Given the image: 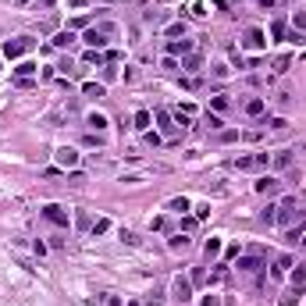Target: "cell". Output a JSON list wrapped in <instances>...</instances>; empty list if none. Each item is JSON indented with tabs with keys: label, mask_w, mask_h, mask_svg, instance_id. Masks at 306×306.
Masks as SVG:
<instances>
[{
	"label": "cell",
	"mask_w": 306,
	"mask_h": 306,
	"mask_svg": "<svg viewBox=\"0 0 306 306\" xmlns=\"http://www.w3.org/2000/svg\"><path fill=\"white\" fill-rule=\"evenodd\" d=\"M256 192L260 196H274V192H281V182L278 178H260L256 182Z\"/></svg>",
	"instance_id": "cell-10"
},
{
	"label": "cell",
	"mask_w": 306,
	"mask_h": 306,
	"mask_svg": "<svg viewBox=\"0 0 306 306\" xmlns=\"http://www.w3.org/2000/svg\"><path fill=\"white\" fill-rule=\"evenodd\" d=\"M285 32H288V25H285L281 18H278V22H274V25H271V36H274V39H281Z\"/></svg>",
	"instance_id": "cell-28"
},
{
	"label": "cell",
	"mask_w": 306,
	"mask_h": 306,
	"mask_svg": "<svg viewBox=\"0 0 306 306\" xmlns=\"http://www.w3.org/2000/svg\"><path fill=\"white\" fill-rule=\"evenodd\" d=\"M79 160L82 157H79V150H75V146H61L57 150V164L61 167H79Z\"/></svg>",
	"instance_id": "cell-7"
},
{
	"label": "cell",
	"mask_w": 306,
	"mask_h": 306,
	"mask_svg": "<svg viewBox=\"0 0 306 306\" xmlns=\"http://www.w3.org/2000/svg\"><path fill=\"white\" fill-rule=\"evenodd\" d=\"M253 160H256V167H267V164H271V153H256Z\"/></svg>",
	"instance_id": "cell-38"
},
{
	"label": "cell",
	"mask_w": 306,
	"mask_h": 306,
	"mask_svg": "<svg viewBox=\"0 0 306 306\" xmlns=\"http://www.w3.org/2000/svg\"><path fill=\"white\" fill-rule=\"evenodd\" d=\"M260 221H264V224H274V221H278V207H267L264 214H260Z\"/></svg>",
	"instance_id": "cell-27"
},
{
	"label": "cell",
	"mask_w": 306,
	"mask_h": 306,
	"mask_svg": "<svg viewBox=\"0 0 306 306\" xmlns=\"http://www.w3.org/2000/svg\"><path fill=\"white\" fill-rule=\"evenodd\" d=\"M228 75V64H214V79H224Z\"/></svg>",
	"instance_id": "cell-40"
},
{
	"label": "cell",
	"mask_w": 306,
	"mask_h": 306,
	"mask_svg": "<svg viewBox=\"0 0 306 306\" xmlns=\"http://www.w3.org/2000/svg\"><path fill=\"white\" fill-rule=\"evenodd\" d=\"M271 164H274V167H288V164H292V153H288V150L271 153Z\"/></svg>",
	"instance_id": "cell-15"
},
{
	"label": "cell",
	"mask_w": 306,
	"mask_h": 306,
	"mask_svg": "<svg viewBox=\"0 0 306 306\" xmlns=\"http://www.w3.org/2000/svg\"><path fill=\"white\" fill-rule=\"evenodd\" d=\"M292 221H303V210H299V203H296V196H285V200L278 203V221H274V224L292 228Z\"/></svg>",
	"instance_id": "cell-2"
},
{
	"label": "cell",
	"mask_w": 306,
	"mask_h": 306,
	"mask_svg": "<svg viewBox=\"0 0 306 306\" xmlns=\"http://www.w3.org/2000/svg\"><path fill=\"white\" fill-rule=\"evenodd\" d=\"M114 32H118V25L103 22V25H93V29H86L82 43H89V50H103L107 43H111V36H114Z\"/></svg>",
	"instance_id": "cell-1"
},
{
	"label": "cell",
	"mask_w": 306,
	"mask_h": 306,
	"mask_svg": "<svg viewBox=\"0 0 306 306\" xmlns=\"http://www.w3.org/2000/svg\"><path fill=\"white\" fill-rule=\"evenodd\" d=\"M274 71H288V57H278V61H274Z\"/></svg>",
	"instance_id": "cell-39"
},
{
	"label": "cell",
	"mask_w": 306,
	"mask_h": 306,
	"mask_svg": "<svg viewBox=\"0 0 306 306\" xmlns=\"http://www.w3.org/2000/svg\"><path fill=\"white\" fill-rule=\"evenodd\" d=\"M82 93H86V96H93V100H100V96H107V89H103L100 82H86V86H82Z\"/></svg>",
	"instance_id": "cell-16"
},
{
	"label": "cell",
	"mask_w": 306,
	"mask_h": 306,
	"mask_svg": "<svg viewBox=\"0 0 306 306\" xmlns=\"http://www.w3.org/2000/svg\"><path fill=\"white\" fill-rule=\"evenodd\" d=\"M43 217H47V221H54L57 228H68V224H71V221H68V214H64V207H57V203L43 207Z\"/></svg>",
	"instance_id": "cell-6"
},
{
	"label": "cell",
	"mask_w": 306,
	"mask_h": 306,
	"mask_svg": "<svg viewBox=\"0 0 306 306\" xmlns=\"http://www.w3.org/2000/svg\"><path fill=\"white\" fill-rule=\"evenodd\" d=\"M239 253H242V246H239V242H232V246H228V253H224V256H228V260H239Z\"/></svg>",
	"instance_id": "cell-36"
},
{
	"label": "cell",
	"mask_w": 306,
	"mask_h": 306,
	"mask_svg": "<svg viewBox=\"0 0 306 306\" xmlns=\"http://www.w3.org/2000/svg\"><path fill=\"white\" fill-rule=\"evenodd\" d=\"M299 235H303V224H296V228H285V242H299Z\"/></svg>",
	"instance_id": "cell-29"
},
{
	"label": "cell",
	"mask_w": 306,
	"mask_h": 306,
	"mask_svg": "<svg viewBox=\"0 0 306 306\" xmlns=\"http://www.w3.org/2000/svg\"><path fill=\"white\" fill-rule=\"evenodd\" d=\"M167 246H171V249L178 253V249H185V246H189V239H185V235L178 232V235H171V239H167Z\"/></svg>",
	"instance_id": "cell-24"
},
{
	"label": "cell",
	"mask_w": 306,
	"mask_h": 306,
	"mask_svg": "<svg viewBox=\"0 0 306 306\" xmlns=\"http://www.w3.org/2000/svg\"><path fill=\"white\" fill-rule=\"evenodd\" d=\"M200 306H221V296L207 292V296H200Z\"/></svg>",
	"instance_id": "cell-30"
},
{
	"label": "cell",
	"mask_w": 306,
	"mask_h": 306,
	"mask_svg": "<svg viewBox=\"0 0 306 306\" xmlns=\"http://www.w3.org/2000/svg\"><path fill=\"white\" fill-rule=\"evenodd\" d=\"M71 43H75V32H71V29H61V32L54 36V47H61V50L71 47Z\"/></svg>",
	"instance_id": "cell-14"
},
{
	"label": "cell",
	"mask_w": 306,
	"mask_h": 306,
	"mask_svg": "<svg viewBox=\"0 0 306 306\" xmlns=\"http://www.w3.org/2000/svg\"><path fill=\"white\" fill-rule=\"evenodd\" d=\"M260 267H264V264H260L256 256H239V271H242V274H253V271H260Z\"/></svg>",
	"instance_id": "cell-11"
},
{
	"label": "cell",
	"mask_w": 306,
	"mask_h": 306,
	"mask_svg": "<svg viewBox=\"0 0 306 306\" xmlns=\"http://www.w3.org/2000/svg\"><path fill=\"white\" fill-rule=\"evenodd\" d=\"M246 114H249V118L264 114V100H249V103H246Z\"/></svg>",
	"instance_id": "cell-26"
},
{
	"label": "cell",
	"mask_w": 306,
	"mask_h": 306,
	"mask_svg": "<svg viewBox=\"0 0 306 306\" xmlns=\"http://www.w3.org/2000/svg\"><path fill=\"white\" fill-rule=\"evenodd\" d=\"M210 103H214V111H228V96H214Z\"/></svg>",
	"instance_id": "cell-35"
},
{
	"label": "cell",
	"mask_w": 306,
	"mask_h": 306,
	"mask_svg": "<svg viewBox=\"0 0 306 306\" xmlns=\"http://www.w3.org/2000/svg\"><path fill=\"white\" fill-rule=\"evenodd\" d=\"M89 232H93V235H103V232H111V221H107V217H96L93 224H89Z\"/></svg>",
	"instance_id": "cell-22"
},
{
	"label": "cell",
	"mask_w": 306,
	"mask_h": 306,
	"mask_svg": "<svg viewBox=\"0 0 306 306\" xmlns=\"http://www.w3.org/2000/svg\"><path fill=\"white\" fill-rule=\"evenodd\" d=\"M171 292H175V299H178V303H192V281L178 274L175 285H171Z\"/></svg>",
	"instance_id": "cell-5"
},
{
	"label": "cell",
	"mask_w": 306,
	"mask_h": 306,
	"mask_svg": "<svg viewBox=\"0 0 306 306\" xmlns=\"http://www.w3.org/2000/svg\"><path fill=\"white\" fill-rule=\"evenodd\" d=\"M86 125H89V128H93V132H103V128H107V118L93 111V114H89V118H86Z\"/></svg>",
	"instance_id": "cell-17"
},
{
	"label": "cell",
	"mask_w": 306,
	"mask_h": 306,
	"mask_svg": "<svg viewBox=\"0 0 306 306\" xmlns=\"http://www.w3.org/2000/svg\"><path fill=\"white\" fill-rule=\"evenodd\" d=\"M157 125H160V132L167 135V139L182 135V128H178V125H171V114H167V111H157Z\"/></svg>",
	"instance_id": "cell-8"
},
{
	"label": "cell",
	"mask_w": 306,
	"mask_h": 306,
	"mask_svg": "<svg viewBox=\"0 0 306 306\" xmlns=\"http://www.w3.org/2000/svg\"><path fill=\"white\" fill-rule=\"evenodd\" d=\"M32 50V36H18V39H7L4 47H0V54H4L7 61H18L22 54Z\"/></svg>",
	"instance_id": "cell-3"
},
{
	"label": "cell",
	"mask_w": 306,
	"mask_h": 306,
	"mask_svg": "<svg viewBox=\"0 0 306 306\" xmlns=\"http://www.w3.org/2000/svg\"><path fill=\"white\" fill-rule=\"evenodd\" d=\"M22 4H25V0H22Z\"/></svg>",
	"instance_id": "cell-44"
},
{
	"label": "cell",
	"mask_w": 306,
	"mask_h": 306,
	"mask_svg": "<svg viewBox=\"0 0 306 306\" xmlns=\"http://www.w3.org/2000/svg\"><path fill=\"white\" fill-rule=\"evenodd\" d=\"M189 281H192V285H207V274H203V267H196Z\"/></svg>",
	"instance_id": "cell-32"
},
{
	"label": "cell",
	"mask_w": 306,
	"mask_h": 306,
	"mask_svg": "<svg viewBox=\"0 0 306 306\" xmlns=\"http://www.w3.org/2000/svg\"><path fill=\"white\" fill-rule=\"evenodd\" d=\"M242 50H267L264 29H246V32H242Z\"/></svg>",
	"instance_id": "cell-4"
},
{
	"label": "cell",
	"mask_w": 306,
	"mask_h": 306,
	"mask_svg": "<svg viewBox=\"0 0 306 306\" xmlns=\"http://www.w3.org/2000/svg\"><path fill=\"white\" fill-rule=\"evenodd\" d=\"M256 4H260V7H274L278 0H256Z\"/></svg>",
	"instance_id": "cell-42"
},
{
	"label": "cell",
	"mask_w": 306,
	"mask_h": 306,
	"mask_svg": "<svg viewBox=\"0 0 306 306\" xmlns=\"http://www.w3.org/2000/svg\"><path fill=\"white\" fill-rule=\"evenodd\" d=\"M235 167H239V171H249V167H256V160H253V157H239Z\"/></svg>",
	"instance_id": "cell-31"
},
{
	"label": "cell",
	"mask_w": 306,
	"mask_h": 306,
	"mask_svg": "<svg viewBox=\"0 0 306 306\" xmlns=\"http://www.w3.org/2000/svg\"><path fill=\"white\" fill-rule=\"evenodd\" d=\"M167 36H171V39H175V36H185V25H182V22H175L171 29H167Z\"/></svg>",
	"instance_id": "cell-34"
},
{
	"label": "cell",
	"mask_w": 306,
	"mask_h": 306,
	"mask_svg": "<svg viewBox=\"0 0 306 306\" xmlns=\"http://www.w3.org/2000/svg\"><path fill=\"white\" fill-rule=\"evenodd\" d=\"M288 281H292V288H296V292H306V267H296Z\"/></svg>",
	"instance_id": "cell-13"
},
{
	"label": "cell",
	"mask_w": 306,
	"mask_h": 306,
	"mask_svg": "<svg viewBox=\"0 0 306 306\" xmlns=\"http://www.w3.org/2000/svg\"><path fill=\"white\" fill-rule=\"evenodd\" d=\"M299 242H303V249H306V239H299Z\"/></svg>",
	"instance_id": "cell-43"
},
{
	"label": "cell",
	"mask_w": 306,
	"mask_h": 306,
	"mask_svg": "<svg viewBox=\"0 0 306 306\" xmlns=\"http://www.w3.org/2000/svg\"><path fill=\"white\" fill-rule=\"evenodd\" d=\"M150 121H153V114H150V111H139V114H135V128H139V132H150Z\"/></svg>",
	"instance_id": "cell-19"
},
{
	"label": "cell",
	"mask_w": 306,
	"mask_h": 306,
	"mask_svg": "<svg viewBox=\"0 0 306 306\" xmlns=\"http://www.w3.org/2000/svg\"><path fill=\"white\" fill-rule=\"evenodd\" d=\"M203 256H207V260L221 256V239H207V246H203Z\"/></svg>",
	"instance_id": "cell-18"
},
{
	"label": "cell",
	"mask_w": 306,
	"mask_h": 306,
	"mask_svg": "<svg viewBox=\"0 0 306 306\" xmlns=\"http://www.w3.org/2000/svg\"><path fill=\"white\" fill-rule=\"evenodd\" d=\"M167 210H171V214H185L189 210V200H185V196H178V200L167 203Z\"/></svg>",
	"instance_id": "cell-23"
},
{
	"label": "cell",
	"mask_w": 306,
	"mask_h": 306,
	"mask_svg": "<svg viewBox=\"0 0 306 306\" xmlns=\"http://www.w3.org/2000/svg\"><path fill=\"white\" fill-rule=\"evenodd\" d=\"M57 71H61V75H75L79 68H75V61H71V57H64V61H61V64H57Z\"/></svg>",
	"instance_id": "cell-25"
},
{
	"label": "cell",
	"mask_w": 306,
	"mask_h": 306,
	"mask_svg": "<svg viewBox=\"0 0 306 306\" xmlns=\"http://www.w3.org/2000/svg\"><path fill=\"white\" fill-rule=\"evenodd\" d=\"M192 47H196L192 39H171V43H167V57H175V54H192Z\"/></svg>",
	"instance_id": "cell-9"
},
{
	"label": "cell",
	"mask_w": 306,
	"mask_h": 306,
	"mask_svg": "<svg viewBox=\"0 0 306 306\" xmlns=\"http://www.w3.org/2000/svg\"><path fill=\"white\" fill-rule=\"evenodd\" d=\"M299 296H303V292H296V288H288V292H285V299H281V306H292Z\"/></svg>",
	"instance_id": "cell-33"
},
{
	"label": "cell",
	"mask_w": 306,
	"mask_h": 306,
	"mask_svg": "<svg viewBox=\"0 0 306 306\" xmlns=\"http://www.w3.org/2000/svg\"><path fill=\"white\" fill-rule=\"evenodd\" d=\"M32 71H36V64H32V61H22V64L14 68V79H29Z\"/></svg>",
	"instance_id": "cell-20"
},
{
	"label": "cell",
	"mask_w": 306,
	"mask_h": 306,
	"mask_svg": "<svg viewBox=\"0 0 306 306\" xmlns=\"http://www.w3.org/2000/svg\"><path fill=\"white\" fill-rule=\"evenodd\" d=\"M200 64H203V57H200V54H189L185 64H182V71H200Z\"/></svg>",
	"instance_id": "cell-21"
},
{
	"label": "cell",
	"mask_w": 306,
	"mask_h": 306,
	"mask_svg": "<svg viewBox=\"0 0 306 306\" xmlns=\"http://www.w3.org/2000/svg\"><path fill=\"white\" fill-rule=\"evenodd\" d=\"M207 125H210V128H221V125H224V121H221L217 114H210V111H207Z\"/></svg>",
	"instance_id": "cell-37"
},
{
	"label": "cell",
	"mask_w": 306,
	"mask_h": 306,
	"mask_svg": "<svg viewBox=\"0 0 306 306\" xmlns=\"http://www.w3.org/2000/svg\"><path fill=\"white\" fill-rule=\"evenodd\" d=\"M288 267H292V260H288V256L274 260V267H271V278H285V274H288Z\"/></svg>",
	"instance_id": "cell-12"
},
{
	"label": "cell",
	"mask_w": 306,
	"mask_h": 306,
	"mask_svg": "<svg viewBox=\"0 0 306 306\" xmlns=\"http://www.w3.org/2000/svg\"><path fill=\"white\" fill-rule=\"evenodd\" d=\"M296 29H299V32H306V14H296Z\"/></svg>",
	"instance_id": "cell-41"
}]
</instances>
